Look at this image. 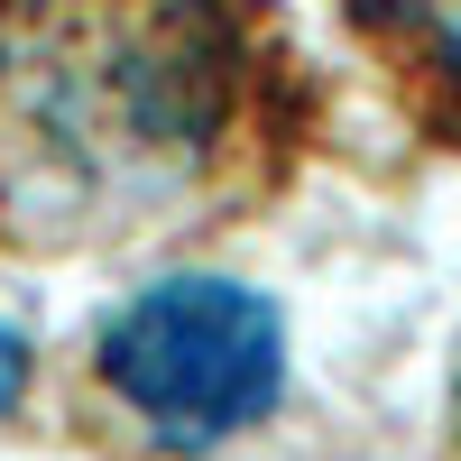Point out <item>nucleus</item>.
<instances>
[{
	"label": "nucleus",
	"mask_w": 461,
	"mask_h": 461,
	"mask_svg": "<svg viewBox=\"0 0 461 461\" xmlns=\"http://www.w3.org/2000/svg\"><path fill=\"white\" fill-rule=\"evenodd\" d=\"M332 130L277 0H0V249L139 258L295 194Z\"/></svg>",
	"instance_id": "f257e3e1"
},
{
	"label": "nucleus",
	"mask_w": 461,
	"mask_h": 461,
	"mask_svg": "<svg viewBox=\"0 0 461 461\" xmlns=\"http://www.w3.org/2000/svg\"><path fill=\"white\" fill-rule=\"evenodd\" d=\"M351 47L434 148H461V0H341Z\"/></svg>",
	"instance_id": "7ed1b4c3"
},
{
	"label": "nucleus",
	"mask_w": 461,
	"mask_h": 461,
	"mask_svg": "<svg viewBox=\"0 0 461 461\" xmlns=\"http://www.w3.org/2000/svg\"><path fill=\"white\" fill-rule=\"evenodd\" d=\"M28 378H37V351H28V332H19V323H0V425L19 415Z\"/></svg>",
	"instance_id": "20e7f679"
},
{
	"label": "nucleus",
	"mask_w": 461,
	"mask_h": 461,
	"mask_svg": "<svg viewBox=\"0 0 461 461\" xmlns=\"http://www.w3.org/2000/svg\"><path fill=\"white\" fill-rule=\"evenodd\" d=\"M84 415L139 461H203L258 434L286 397V323L258 286L158 277L111 304L84 341Z\"/></svg>",
	"instance_id": "f03ea898"
},
{
	"label": "nucleus",
	"mask_w": 461,
	"mask_h": 461,
	"mask_svg": "<svg viewBox=\"0 0 461 461\" xmlns=\"http://www.w3.org/2000/svg\"><path fill=\"white\" fill-rule=\"evenodd\" d=\"M452 443H461V388H452Z\"/></svg>",
	"instance_id": "39448f33"
}]
</instances>
